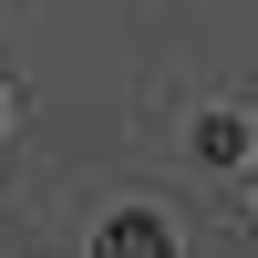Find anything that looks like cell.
Instances as JSON below:
<instances>
[{"label": "cell", "mask_w": 258, "mask_h": 258, "mask_svg": "<svg viewBox=\"0 0 258 258\" xmlns=\"http://www.w3.org/2000/svg\"><path fill=\"white\" fill-rule=\"evenodd\" d=\"M93 258H176V238H165L155 217H103V238H93Z\"/></svg>", "instance_id": "6da1fadb"}, {"label": "cell", "mask_w": 258, "mask_h": 258, "mask_svg": "<svg viewBox=\"0 0 258 258\" xmlns=\"http://www.w3.org/2000/svg\"><path fill=\"white\" fill-rule=\"evenodd\" d=\"M197 155H207V165L238 155V114H207V124H197Z\"/></svg>", "instance_id": "7a4b0ae2"}]
</instances>
